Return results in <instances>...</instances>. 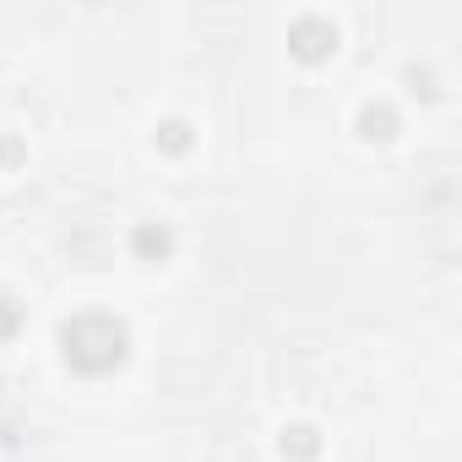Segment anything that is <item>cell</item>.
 <instances>
[{
    "instance_id": "cell-1",
    "label": "cell",
    "mask_w": 462,
    "mask_h": 462,
    "mask_svg": "<svg viewBox=\"0 0 462 462\" xmlns=\"http://www.w3.org/2000/svg\"><path fill=\"white\" fill-rule=\"evenodd\" d=\"M125 348H131L125 321H115V316H104V310L71 316V321L60 327V354H66V365L82 370V375H104V370L125 365Z\"/></svg>"
},
{
    "instance_id": "cell-2",
    "label": "cell",
    "mask_w": 462,
    "mask_h": 462,
    "mask_svg": "<svg viewBox=\"0 0 462 462\" xmlns=\"http://www.w3.org/2000/svg\"><path fill=\"white\" fill-rule=\"evenodd\" d=\"M327 44H332V28H321L316 17L294 28V50H300L305 60H321V55H327Z\"/></svg>"
},
{
    "instance_id": "cell-3",
    "label": "cell",
    "mask_w": 462,
    "mask_h": 462,
    "mask_svg": "<svg viewBox=\"0 0 462 462\" xmlns=\"http://www.w3.org/2000/svg\"><path fill=\"white\" fill-rule=\"evenodd\" d=\"M169 245H174L169 228H158V223H142V228H136V251H142V256H169Z\"/></svg>"
},
{
    "instance_id": "cell-4",
    "label": "cell",
    "mask_w": 462,
    "mask_h": 462,
    "mask_svg": "<svg viewBox=\"0 0 462 462\" xmlns=\"http://www.w3.org/2000/svg\"><path fill=\"white\" fill-rule=\"evenodd\" d=\"M283 451H294V457H316V430H283Z\"/></svg>"
},
{
    "instance_id": "cell-5",
    "label": "cell",
    "mask_w": 462,
    "mask_h": 462,
    "mask_svg": "<svg viewBox=\"0 0 462 462\" xmlns=\"http://www.w3.org/2000/svg\"><path fill=\"white\" fill-rule=\"evenodd\" d=\"M359 125H365V136H392V109H365Z\"/></svg>"
},
{
    "instance_id": "cell-6",
    "label": "cell",
    "mask_w": 462,
    "mask_h": 462,
    "mask_svg": "<svg viewBox=\"0 0 462 462\" xmlns=\"http://www.w3.org/2000/svg\"><path fill=\"white\" fill-rule=\"evenodd\" d=\"M17 321H23V316H17V305H12V300H0V337H12V332H17Z\"/></svg>"
},
{
    "instance_id": "cell-7",
    "label": "cell",
    "mask_w": 462,
    "mask_h": 462,
    "mask_svg": "<svg viewBox=\"0 0 462 462\" xmlns=\"http://www.w3.org/2000/svg\"><path fill=\"white\" fill-rule=\"evenodd\" d=\"M163 142H169V147H185V125H180V120H169V125H163Z\"/></svg>"
}]
</instances>
